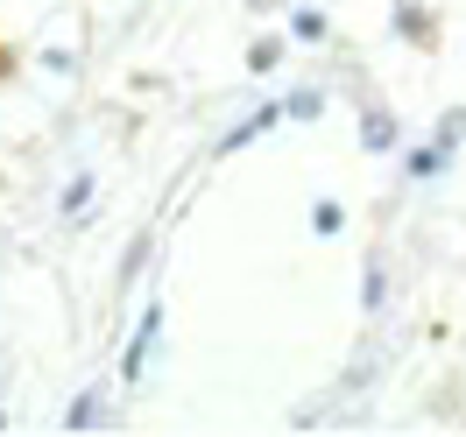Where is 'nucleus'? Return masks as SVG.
<instances>
[{
    "label": "nucleus",
    "mask_w": 466,
    "mask_h": 437,
    "mask_svg": "<svg viewBox=\"0 0 466 437\" xmlns=\"http://www.w3.org/2000/svg\"><path fill=\"white\" fill-rule=\"evenodd\" d=\"M156 339H163V303L148 296V303H142V324H135V339H127V353H120V381H127V388L148 374V353H156Z\"/></svg>",
    "instance_id": "nucleus-1"
},
{
    "label": "nucleus",
    "mask_w": 466,
    "mask_h": 437,
    "mask_svg": "<svg viewBox=\"0 0 466 437\" xmlns=\"http://www.w3.org/2000/svg\"><path fill=\"white\" fill-rule=\"evenodd\" d=\"M283 120H290V106H283V99H268V106H255L248 120H233L227 134H219V148H212V155H240L248 142H262L268 127H283Z\"/></svg>",
    "instance_id": "nucleus-2"
},
{
    "label": "nucleus",
    "mask_w": 466,
    "mask_h": 437,
    "mask_svg": "<svg viewBox=\"0 0 466 437\" xmlns=\"http://www.w3.org/2000/svg\"><path fill=\"white\" fill-rule=\"evenodd\" d=\"M389 22H396V43H410V50H438V15L424 7V0H396Z\"/></svg>",
    "instance_id": "nucleus-3"
},
{
    "label": "nucleus",
    "mask_w": 466,
    "mask_h": 437,
    "mask_svg": "<svg viewBox=\"0 0 466 437\" xmlns=\"http://www.w3.org/2000/svg\"><path fill=\"white\" fill-rule=\"evenodd\" d=\"M396 142H403V120L389 114V106H360V148H368V155H389Z\"/></svg>",
    "instance_id": "nucleus-4"
},
{
    "label": "nucleus",
    "mask_w": 466,
    "mask_h": 437,
    "mask_svg": "<svg viewBox=\"0 0 466 437\" xmlns=\"http://www.w3.org/2000/svg\"><path fill=\"white\" fill-rule=\"evenodd\" d=\"M445 163H452V148L445 142H431V134H424V148H410V184H431V176H445Z\"/></svg>",
    "instance_id": "nucleus-5"
},
{
    "label": "nucleus",
    "mask_w": 466,
    "mask_h": 437,
    "mask_svg": "<svg viewBox=\"0 0 466 437\" xmlns=\"http://www.w3.org/2000/svg\"><path fill=\"white\" fill-rule=\"evenodd\" d=\"M381 296H389V268H381V254L368 247V262H360V311H368V318H381Z\"/></svg>",
    "instance_id": "nucleus-6"
},
{
    "label": "nucleus",
    "mask_w": 466,
    "mask_h": 437,
    "mask_svg": "<svg viewBox=\"0 0 466 437\" xmlns=\"http://www.w3.org/2000/svg\"><path fill=\"white\" fill-rule=\"evenodd\" d=\"M99 416H106V395H99V388H78L71 409H64V431H99Z\"/></svg>",
    "instance_id": "nucleus-7"
},
{
    "label": "nucleus",
    "mask_w": 466,
    "mask_h": 437,
    "mask_svg": "<svg viewBox=\"0 0 466 437\" xmlns=\"http://www.w3.org/2000/svg\"><path fill=\"white\" fill-rule=\"evenodd\" d=\"M325 35H332L325 7H297V15H290V43H325Z\"/></svg>",
    "instance_id": "nucleus-8"
},
{
    "label": "nucleus",
    "mask_w": 466,
    "mask_h": 437,
    "mask_svg": "<svg viewBox=\"0 0 466 437\" xmlns=\"http://www.w3.org/2000/svg\"><path fill=\"white\" fill-rule=\"evenodd\" d=\"M283 43H290V35H255V43H248V71H276V64H283Z\"/></svg>",
    "instance_id": "nucleus-9"
},
{
    "label": "nucleus",
    "mask_w": 466,
    "mask_h": 437,
    "mask_svg": "<svg viewBox=\"0 0 466 437\" xmlns=\"http://www.w3.org/2000/svg\"><path fill=\"white\" fill-rule=\"evenodd\" d=\"M339 226H347V204H339V198H319V204H311V233H319V240H332Z\"/></svg>",
    "instance_id": "nucleus-10"
},
{
    "label": "nucleus",
    "mask_w": 466,
    "mask_h": 437,
    "mask_svg": "<svg viewBox=\"0 0 466 437\" xmlns=\"http://www.w3.org/2000/svg\"><path fill=\"white\" fill-rule=\"evenodd\" d=\"M431 142H445V148H452V155H460V142H466V106H445V114H438Z\"/></svg>",
    "instance_id": "nucleus-11"
},
{
    "label": "nucleus",
    "mask_w": 466,
    "mask_h": 437,
    "mask_svg": "<svg viewBox=\"0 0 466 437\" xmlns=\"http://www.w3.org/2000/svg\"><path fill=\"white\" fill-rule=\"evenodd\" d=\"M283 106H290V120H319V114H325V92H319V85H311V92H290Z\"/></svg>",
    "instance_id": "nucleus-12"
},
{
    "label": "nucleus",
    "mask_w": 466,
    "mask_h": 437,
    "mask_svg": "<svg viewBox=\"0 0 466 437\" xmlns=\"http://www.w3.org/2000/svg\"><path fill=\"white\" fill-rule=\"evenodd\" d=\"M86 198H92V176L78 170L71 184H64V212H86Z\"/></svg>",
    "instance_id": "nucleus-13"
},
{
    "label": "nucleus",
    "mask_w": 466,
    "mask_h": 437,
    "mask_svg": "<svg viewBox=\"0 0 466 437\" xmlns=\"http://www.w3.org/2000/svg\"><path fill=\"white\" fill-rule=\"evenodd\" d=\"M15 71H22V50H15L7 35H0V85H15Z\"/></svg>",
    "instance_id": "nucleus-14"
},
{
    "label": "nucleus",
    "mask_w": 466,
    "mask_h": 437,
    "mask_svg": "<svg viewBox=\"0 0 466 437\" xmlns=\"http://www.w3.org/2000/svg\"><path fill=\"white\" fill-rule=\"evenodd\" d=\"M0 191H7V170H0Z\"/></svg>",
    "instance_id": "nucleus-15"
}]
</instances>
